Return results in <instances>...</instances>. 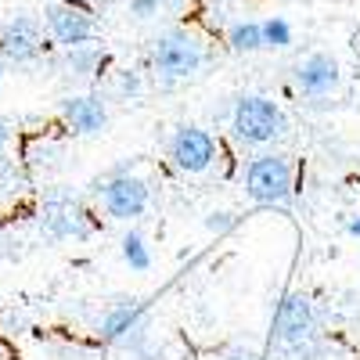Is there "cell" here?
<instances>
[{
	"mask_svg": "<svg viewBox=\"0 0 360 360\" xmlns=\"http://www.w3.org/2000/svg\"><path fill=\"white\" fill-rule=\"evenodd\" d=\"M105 65H108V51L98 44H83V47L65 51V72L76 79H94V76H101Z\"/></svg>",
	"mask_w": 360,
	"mask_h": 360,
	"instance_id": "obj_13",
	"label": "cell"
},
{
	"mask_svg": "<svg viewBox=\"0 0 360 360\" xmlns=\"http://www.w3.org/2000/svg\"><path fill=\"white\" fill-rule=\"evenodd\" d=\"M119 90H123V98H137L141 79H137L134 72H123V76H119Z\"/></svg>",
	"mask_w": 360,
	"mask_h": 360,
	"instance_id": "obj_20",
	"label": "cell"
},
{
	"mask_svg": "<svg viewBox=\"0 0 360 360\" xmlns=\"http://www.w3.org/2000/svg\"><path fill=\"white\" fill-rule=\"evenodd\" d=\"M217 360H266L259 349H252V346H231V349H224Z\"/></svg>",
	"mask_w": 360,
	"mask_h": 360,
	"instance_id": "obj_19",
	"label": "cell"
},
{
	"mask_svg": "<svg viewBox=\"0 0 360 360\" xmlns=\"http://www.w3.org/2000/svg\"><path fill=\"white\" fill-rule=\"evenodd\" d=\"M62 123L79 137H94L108 127V105L101 94H69L62 101Z\"/></svg>",
	"mask_w": 360,
	"mask_h": 360,
	"instance_id": "obj_11",
	"label": "cell"
},
{
	"mask_svg": "<svg viewBox=\"0 0 360 360\" xmlns=\"http://www.w3.org/2000/svg\"><path fill=\"white\" fill-rule=\"evenodd\" d=\"M8 148H11V127L8 119H0V162L8 159Z\"/></svg>",
	"mask_w": 360,
	"mask_h": 360,
	"instance_id": "obj_21",
	"label": "cell"
},
{
	"mask_svg": "<svg viewBox=\"0 0 360 360\" xmlns=\"http://www.w3.org/2000/svg\"><path fill=\"white\" fill-rule=\"evenodd\" d=\"M295 90L307 98H328L335 94L339 83H342V69H339V58L328 54V51H310L307 58L295 62Z\"/></svg>",
	"mask_w": 360,
	"mask_h": 360,
	"instance_id": "obj_9",
	"label": "cell"
},
{
	"mask_svg": "<svg viewBox=\"0 0 360 360\" xmlns=\"http://www.w3.org/2000/svg\"><path fill=\"white\" fill-rule=\"evenodd\" d=\"M295 188V169L285 152H263L245 169V195L256 205H288Z\"/></svg>",
	"mask_w": 360,
	"mask_h": 360,
	"instance_id": "obj_3",
	"label": "cell"
},
{
	"mask_svg": "<svg viewBox=\"0 0 360 360\" xmlns=\"http://www.w3.org/2000/svg\"><path fill=\"white\" fill-rule=\"evenodd\" d=\"M98 195H101V205H105V213L112 220H137V217H144L148 202H152L148 184L141 176H134V173L108 176L105 184L98 188Z\"/></svg>",
	"mask_w": 360,
	"mask_h": 360,
	"instance_id": "obj_7",
	"label": "cell"
},
{
	"mask_svg": "<svg viewBox=\"0 0 360 360\" xmlns=\"http://www.w3.org/2000/svg\"><path fill=\"white\" fill-rule=\"evenodd\" d=\"M259 25H263V51H288V47H292L295 33H292L288 18L270 15V18H263Z\"/></svg>",
	"mask_w": 360,
	"mask_h": 360,
	"instance_id": "obj_16",
	"label": "cell"
},
{
	"mask_svg": "<svg viewBox=\"0 0 360 360\" xmlns=\"http://www.w3.org/2000/svg\"><path fill=\"white\" fill-rule=\"evenodd\" d=\"M231 134L242 144H252V148L278 144V141L288 137V115L274 98L242 94L231 108Z\"/></svg>",
	"mask_w": 360,
	"mask_h": 360,
	"instance_id": "obj_1",
	"label": "cell"
},
{
	"mask_svg": "<svg viewBox=\"0 0 360 360\" xmlns=\"http://www.w3.org/2000/svg\"><path fill=\"white\" fill-rule=\"evenodd\" d=\"M44 22L37 15H15L0 25V58L15 65H29L44 54Z\"/></svg>",
	"mask_w": 360,
	"mask_h": 360,
	"instance_id": "obj_6",
	"label": "cell"
},
{
	"mask_svg": "<svg viewBox=\"0 0 360 360\" xmlns=\"http://www.w3.org/2000/svg\"><path fill=\"white\" fill-rule=\"evenodd\" d=\"M209 62L205 54V44L191 33L188 25H173L166 29L162 37H155V47H152V65L162 79L176 83V79H191L202 72V65Z\"/></svg>",
	"mask_w": 360,
	"mask_h": 360,
	"instance_id": "obj_2",
	"label": "cell"
},
{
	"mask_svg": "<svg viewBox=\"0 0 360 360\" xmlns=\"http://www.w3.org/2000/svg\"><path fill=\"white\" fill-rule=\"evenodd\" d=\"M40 234L47 242H69V238H86L90 234V217L76 198H47L40 209Z\"/></svg>",
	"mask_w": 360,
	"mask_h": 360,
	"instance_id": "obj_8",
	"label": "cell"
},
{
	"mask_svg": "<svg viewBox=\"0 0 360 360\" xmlns=\"http://www.w3.org/2000/svg\"><path fill=\"white\" fill-rule=\"evenodd\" d=\"M123 259H127L130 270H137V274L152 270V249H148V242H144L141 231H127V234H123Z\"/></svg>",
	"mask_w": 360,
	"mask_h": 360,
	"instance_id": "obj_15",
	"label": "cell"
},
{
	"mask_svg": "<svg viewBox=\"0 0 360 360\" xmlns=\"http://www.w3.org/2000/svg\"><path fill=\"white\" fill-rule=\"evenodd\" d=\"M144 317H148V307L144 303H119V307H112L101 317L98 332H101L105 342H127L137 328L144 324Z\"/></svg>",
	"mask_w": 360,
	"mask_h": 360,
	"instance_id": "obj_12",
	"label": "cell"
},
{
	"mask_svg": "<svg viewBox=\"0 0 360 360\" xmlns=\"http://www.w3.org/2000/svg\"><path fill=\"white\" fill-rule=\"evenodd\" d=\"M162 8H166V0H130V4H127L134 22H152V18L162 15Z\"/></svg>",
	"mask_w": 360,
	"mask_h": 360,
	"instance_id": "obj_17",
	"label": "cell"
},
{
	"mask_svg": "<svg viewBox=\"0 0 360 360\" xmlns=\"http://www.w3.org/2000/svg\"><path fill=\"white\" fill-rule=\"evenodd\" d=\"M234 224H238V217L227 213V209H217V213H209V217H205V227L213 231V234H227Z\"/></svg>",
	"mask_w": 360,
	"mask_h": 360,
	"instance_id": "obj_18",
	"label": "cell"
},
{
	"mask_svg": "<svg viewBox=\"0 0 360 360\" xmlns=\"http://www.w3.org/2000/svg\"><path fill=\"white\" fill-rule=\"evenodd\" d=\"M321 339V314L307 292H288L274 314V342L281 349H295L303 342Z\"/></svg>",
	"mask_w": 360,
	"mask_h": 360,
	"instance_id": "obj_4",
	"label": "cell"
},
{
	"mask_svg": "<svg viewBox=\"0 0 360 360\" xmlns=\"http://www.w3.org/2000/svg\"><path fill=\"white\" fill-rule=\"evenodd\" d=\"M0 83H4V62H0Z\"/></svg>",
	"mask_w": 360,
	"mask_h": 360,
	"instance_id": "obj_23",
	"label": "cell"
},
{
	"mask_svg": "<svg viewBox=\"0 0 360 360\" xmlns=\"http://www.w3.org/2000/svg\"><path fill=\"white\" fill-rule=\"evenodd\" d=\"M346 231H349V238H360V213L349 220V227H346Z\"/></svg>",
	"mask_w": 360,
	"mask_h": 360,
	"instance_id": "obj_22",
	"label": "cell"
},
{
	"mask_svg": "<svg viewBox=\"0 0 360 360\" xmlns=\"http://www.w3.org/2000/svg\"><path fill=\"white\" fill-rule=\"evenodd\" d=\"M227 51L231 54H256L263 51V25L256 18H242L227 29Z\"/></svg>",
	"mask_w": 360,
	"mask_h": 360,
	"instance_id": "obj_14",
	"label": "cell"
},
{
	"mask_svg": "<svg viewBox=\"0 0 360 360\" xmlns=\"http://www.w3.org/2000/svg\"><path fill=\"white\" fill-rule=\"evenodd\" d=\"M44 29L58 47L72 51V47H83V44H94L98 18L86 4H79V0H58V4H51L44 11Z\"/></svg>",
	"mask_w": 360,
	"mask_h": 360,
	"instance_id": "obj_5",
	"label": "cell"
},
{
	"mask_svg": "<svg viewBox=\"0 0 360 360\" xmlns=\"http://www.w3.org/2000/svg\"><path fill=\"white\" fill-rule=\"evenodd\" d=\"M169 159L180 173H205L217 162V141L202 127H176L169 137Z\"/></svg>",
	"mask_w": 360,
	"mask_h": 360,
	"instance_id": "obj_10",
	"label": "cell"
}]
</instances>
